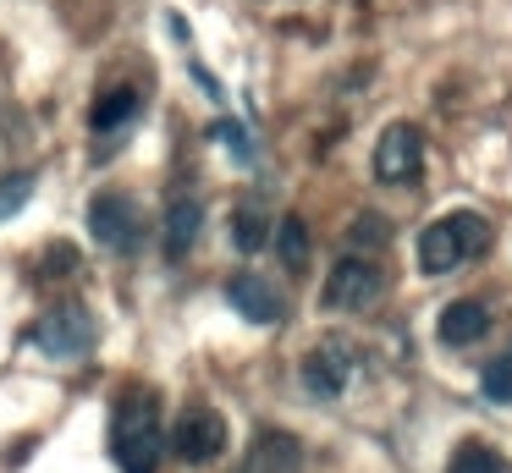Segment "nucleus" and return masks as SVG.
<instances>
[{"label":"nucleus","mask_w":512,"mask_h":473,"mask_svg":"<svg viewBox=\"0 0 512 473\" xmlns=\"http://www.w3.org/2000/svg\"><path fill=\"white\" fill-rule=\"evenodd\" d=\"M276 253L287 270H309V226H303V215H287L276 226Z\"/></svg>","instance_id":"nucleus-14"},{"label":"nucleus","mask_w":512,"mask_h":473,"mask_svg":"<svg viewBox=\"0 0 512 473\" xmlns=\"http://www.w3.org/2000/svg\"><path fill=\"white\" fill-rule=\"evenodd\" d=\"M232 242L243 253H259L270 242V220L259 215V209H237V215H232Z\"/></svg>","instance_id":"nucleus-15"},{"label":"nucleus","mask_w":512,"mask_h":473,"mask_svg":"<svg viewBox=\"0 0 512 473\" xmlns=\"http://www.w3.org/2000/svg\"><path fill=\"white\" fill-rule=\"evenodd\" d=\"M160 451H166V435H160V413L149 391H127L122 407L111 418V457L122 473H155Z\"/></svg>","instance_id":"nucleus-1"},{"label":"nucleus","mask_w":512,"mask_h":473,"mask_svg":"<svg viewBox=\"0 0 512 473\" xmlns=\"http://www.w3.org/2000/svg\"><path fill=\"white\" fill-rule=\"evenodd\" d=\"M78 270V248L72 242H56V248H45V275L56 281V275H72Z\"/></svg>","instance_id":"nucleus-19"},{"label":"nucleus","mask_w":512,"mask_h":473,"mask_svg":"<svg viewBox=\"0 0 512 473\" xmlns=\"http://www.w3.org/2000/svg\"><path fill=\"white\" fill-rule=\"evenodd\" d=\"M424 171V132L413 121H391L380 132V149H375V176L391 187H413Z\"/></svg>","instance_id":"nucleus-4"},{"label":"nucleus","mask_w":512,"mask_h":473,"mask_svg":"<svg viewBox=\"0 0 512 473\" xmlns=\"http://www.w3.org/2000/svg\"><path fill=\"white\" fill-rule=\"evenodd\" d=\"M89 231H94V242H100V248L133 253L144 220H138V204L127 193H94L89 198Z\"/></svg>","instance_id":"nucleus-6"},{"label":"nucleus","mask_w":512,"mask_h":473,"mask_svg":"<svg viewBox=\"0 0 512 473\" xmlns=\"http://www.w3.org/2000/svg\"><path fill=\"white\" fill-rule=\"evenodd\" d=\"M28 198H34V176H0V220H12L17 209L28 204Z\"/></svg>","instance_id":"nucleus-17"},{"label":"nucleus","mask_w":512,"mask_h":473,"mask_svg":"<svg viewBox=\"0 0 512 473\" xmlns=\"http://www.w3.org/2000/svg\"><path fill=\"white\" fill-rule=\"evenodd\" d=\"M347 380H353V341L347 336L314 341L309 358H303V391L320 396V402H336L347 391Z\"/></svg>","instance_id":"nucleus-5"},{"label":"nucleus","mask_w":512,"mask_h":473,"mask_svg":"<svg viewBox=\"0 0 512 473\" xmlns=\"http://www.w3.org/2000/svg\"><path fill=\"white\" fill-rule=\"evenodd\" d=\"M171 451L182 462H215L226 451V418L215 407H188L171 429Z\"/></svg>","instance_id":"nucleus-8"},{"label":"nucleus","mask_w":512,"mask_h":473,"mask_svg":"<svg viewBox=\"0 0 512 473\" xmlns=\"http://www.w3.org/2000/svg\"><path fill=\"white\" fill-rule=\"evenodd\" d=\"M386 292V275H380V264L358 259V253H347V259L331 264V281H325V308H369L375 297Z\"/></svg>","instance_id":"nucleus-7"},{"label":"nucleus","mask_w":512,"mask_h":473,"mask_svg":"<svg viewBox=\"0 0 512 473\" xmlns=\"http://www.w3.org/2000/svg\"><path fill=\"white\" fill-rule=\"evenodd\" d=\"M485 242H490V226L474 215V209L441 215L435 226H424V237H419V270L424 275H446V270H457V264L474 259Z\"/></svg>","instance_id":"nucleus-2"},{"label":"nucleus","mask_w":512,"mask_h":473,"mask_svg":"<svg viewBox=\"0 0 512 473\" xmlns=\"http://www.w3.org/2000/svg\"><path fill=\"white\" fill-rule=\"evenodd\" d=\"M226 303H232L237 314L248 319V325H276V319H281V297H276V286L259 281L254 270H243V275H232V281H226Z\"/></svg>","instance_id":"nucleus-9"},{"label":"nucleus","mask_w":512,"mask_h":473,"mask_svg":"<svg viewBox=\"0 0 512 473\" xmlns=\"http://www.w3.org/2000/svg\"><path fill=\"white\" fill-rule=\"evenodd\" d=\"M446 473H512V462L501 451H490L485 440H463L452 451V462H446Z\"/></svg>","instance_id":"nucleus-13"},{"label":"nucleus","mask_w":512,"mask_h":473,"mask_svg":"<svg viewBox=\"0 0 512 473\" xmlns=\"http://www.w3.org/2000/svg\"><path fill=\"white\" fill-rule=\"evenodd\" d=\"M490 330V308L474 303V297H463V303H446L441 319H435V336L446 341V347H468V341H479Z\"/></svg>","instance_id":"nucleus-10"},{"label":"nucleus","mask_w":512,"mask_h":473,"mask_svg":"<svg viewBox=\"0 0 512 473\" xmlns=\"http://www.w3.org/2000/svg\"><path fill=\"white\" fill-rule=\"evenodd\" d=\"M199 220H204L199 198H171V209H166V259L171 264L188 259L193 237H199Z\"/></svg>","instance_id":"nucleus-11"},{"label":"nucleus","mask_w":512,"mask_h":473,"mask_svg":"<svg viewBox=\"0 0 512 473\" xmlns=\"http://www.w3.org/2000/svg\"><path fill=\"white\" fill-rule=\"evenodd\" d=\"M215 138H221V143H232V149H237V160H248V154H254V149H248V138H243V127H237V121H221V127H215Z\"/></svg>","instance_id":"nucleus-20"},{"label":"nucleus","mask_w":512,"mask_h":473,"mask_svg":"<svg viewBox=\"0 0 512 473\" xmlns=\"http://www.w3.org/2000/svg\"><path fill=\"white\" fill-rule=\"evenodd\" d=\"M479 391H485L490 402H512V347L501 352L496 363H485V374H479Z\"/></svg>","instance_id":"nucleus-16"},{"label":"nucleus","mask_w":512,"mask_h":473,"mask_svg":"<svg viewBox=\"0 0 512 473\" xmlns=\"http://www.w3.org/2000/svg\"><path fill=\"white\" fill-rule=\"evenodd\" d=\"M138 105H144V99H138V88H111V94L94 99L89 127H94V132H116L122 121H133V116H138Z\"/></svg>","instance_id":"nucleus-12"},{"label":"nucleus","mask_w":512,"mask_h":473,"mask_svg":"<svg viewBox=\"0 0 512 473\" xmlns=\"http://www.w3.org/2000/svg\"><path fill=\"white\" fill-rule=\"evenodd\" d=\"M28 336H34V347L45 352V358L72 363V358H83V352L94 347V314L83 303H56Z\"/></svg>","instance_id":"nucleus-3"},{"label":"nucleus","mask_w":512,"mask_h":473,"mask_svg":"<svg viewBox=\"0 0 512 473\" xmlns=\"http://www.w3.org/2000/svg\"><path fill=\"white\" fill-rule=\"evenodd\" d=\"M386 237H391V231L380 226L375 215H358V220H353V231H347V248H364V253H380V248H386Z\"/></svg>","instance_id":"nucleus-18"}]
</instances>
